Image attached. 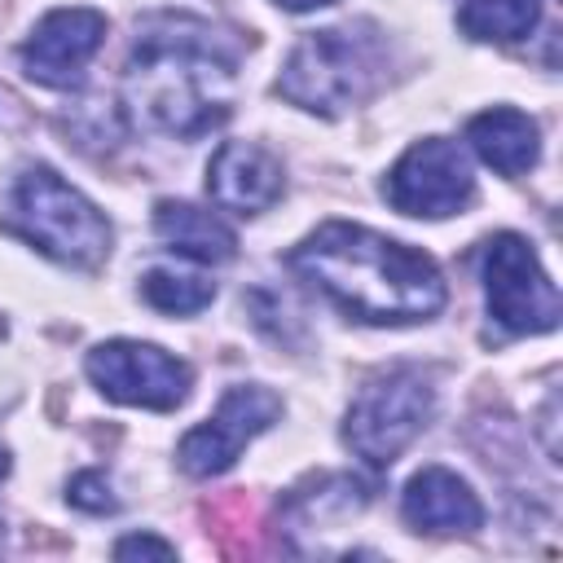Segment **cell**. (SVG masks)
<instances>
[{
	"label": "cell",
	"instance_id": "cell-1",
	"mask_svg": "<svg viewBox=\"0 0 563 563\" xmlns=\"http://www.w3.org/2000/svg\"><path fill=\"white\" fill-rule=\"evenodd\" d=\"M238 48L202 18L154 13L136 26L123 66V106L141 128L194 141L229 119Z\"/></svg>",
	"mask_w": 563,
	"mask_h": 563
},
{
	"label": "cell",
	"instance_id": "cell-2",
	"mask_svg": "<svg viewBox=\"0 0 563 563\" xmlns=\"http://www.w3.org/2000/svg\"><path fill=\"white\" fill-rule=\"evenodd\" d=\"M290 268L365 325L431 321L444 308L435 260L365 224H321L290 251Z\"/></svg>",
	"mask_w": 563,
	"mask_h": 563
},
{
	"label": "cell",
	"instance_id": "cell-3",
	"mask_svg": "<svg viewBox=\"0 0 563 563\" xmlns=\"http://www.w3.org/2000/svg\"><path fill=\"white\" fill-rule=\"evenodd\" d=\"M387 75V44L374 22H347L303 35L282 75L277 92L312 114H339L347 106H361Z\"/></svg>",
	"mask_w": 563,
	"mask_h": 563
},
{
	"label": "cell",
	"instance_id": "cell-4",
	"mask_svg": "<svg viewBox=\"0 0 563 563\" xmlns=\"http://www.w3.org/2000/svg\"><path fill=\"white\" fill-rule=\"evenodd\" d=\"M9 224L26 242H35L44 255H53L62 264H75V268H92L110 255L106 216L75 185H66L53 167L22 172V180L13 185Z\"/></svg>",
	"mask_w": 563,
	"mask_h": 563
},
{
	"label": "cell",
	"instance_id": "cell-5",
	"mask_svg": "<svg viewBox=\"0 0 563 563\" xmlns=\"http://www.w3.org/2000/svg\"><path fill=\"white\" fill-rule=\"evenodd\" d=\"M431 409H435L431 383L418 369H391L356 391L343 422V440L361 462L391 466L427 427Z\"/></svg>",
	"mask_w": 563,
	"mask_h": 563
},
{
	"label": "cell",
	"instance_id": "cell-6",
	"mask_svg": "<svg viewBox=\"0 0 563 563\" xmlns=\"http://www.w3.org/2000/svg\"><path fill=\"white\" fill-rule=\"evenodd\" d=\"M488 317L510 334H545L559 325V290L537 251L519 233H497L484 251Z\"/></svg>",
	"mask_w": 563,
	"mask_h": 563
},
{
	"label": "cell",
	"instance_id": "cell-7",
	"mask_svg": "<svg viewBox=\"0 0 563 563\" xmlns=\"http://www.w3.org/2000/svg\"><path fill=\"white\" fill-rule=\"evenodd\" d=\"M383 194L405 216L440 220V216H457L471 202L475 176H471L462 145L444 136H427L400 154V163L383 180Z\"/></svg>",
	"mask_w": 563,
	"mask_h": 563
},
{
	"label": "cell",
	"instance_id": "cell-8",
	"mask_svg": "<svg viewBox=\"0 0 563 563\" xmlns=\"http://www.w3.org/2000/svg\"><path fill=\"white\" fill-rule=\"evenodd\" d=\"M277 418H282V396L277 391H268L260 383H238V387L224 391V400L216 405V413L180 440L176 457H180L185 475L211 479V475L229 471L238 462V453L260 431H268Z\"/></svg>",
	"mask_w": 563,
	"mask_h": 563
},
{
	"label": "cell",
	"instance_id": "cell-9",
	"mask_svg": "<svg viewBox=\"0 0 563 563\" xmlns=\"http://www.w3.org/2000/svg\"><path fill=\"white\" fill-rule=\"evenodd\" d=\"M84 365L88 378L119 405L176 409L189 396V365L154 343H136V339L97 343Z\"/></svg>",
	"mask_w": 563,
	"mask_h": 563
},
{
	"label": "cell",
	"instance_id": "cell-10",
	"mask_svg": "<svg viewBox=\"0 0 563 563\" xmlns=\"http://www.w3.org/2000/svg\"><path fill=\"white\" fill-rule=\"evenodd\" d=\"M101 40H106V18L97 9H53L26 35L22 70L44 88H75Z\"/></svg>",
	"mask_w": 563,
	"mask_h": 563
},
{
	"label": "cell",
	"instance_id": "cell-11",
	"mask_svg": "<svg viewBox=\"0 0 563 563\" xmlns=\"http://www.w3.org/2000/svg\"><path fill=\"white\" fill-rule=\"evenodd\" d=\"M282 189H286L282 163L255 141H229L207 163V194L224 211L260 216L282 198Z\"/></svg>",
	"mask_w": 563,
	"mask_h": 563
},
{
	"label": "cell",
	"instance_id": "cell-12",
	"mask_svg": "<svg viewBox=\"0 0 563 563\" xmlns=\"http://www.w3.org/2000/svg\"><path fill=\"white\" fill-rule=\"evenodd\" d=\"M400 515L418 532H475L484 523V506L471 484L444 466H427L405 484Z\"/></svg>",
	"mask_w": 563,
	"mask_h": 563
},
{
	"label": "cell",
	"instance_id": "cell-13",
	"mask_svg": "<svg viewBox=\"0 0 563 563\" xmlns=\"http://www.w3.org/2000/svg\"><path fill=\"white\" fill-rule=\"evenodd\" d=\"M466 141L471 150L501 176H519L537 163L541 154V132H537V119H528L523 110H510V106H493L484 114H475L466 123Z\"/></svg>",
	"mask_w": 563,
	"mask_h": 563
},
{
	"label": "cell",
	"instance_id": "cell-14",
	"mask_svg": "<svg viewBox=\"0 0 563 563\" xmlns=\"http://www.w3.org/2000/svg\"><path fill=\"white\" fill-rule=\"evenodd\" d=\"M154 229H158V238H163L172 251H180V255H189V260H202V264H224V260H233V251H238L233 229H229L220 216H211V211H202V207H189V202L163 198V202L154 207Z\"/></svg>",
	"mask_w": 563,
	"mask_h": 563
},
{
	"label": "cell",
	"instance_id": "cell-15",
	"mask_svg": "<svg viewBox=\"0 0 563 563\" xmlns=\"http://www.w3.org/2000/svg\"><path fill=\"white\" fill-rule=\"evenodd\" d=\"M541 18V0H466L457 26L471 40H523Z\"/></svg>",
	"mask_w": 563,
	"mask_h": 563
},
{
	"label": "cell",
	"instance_id": "cell-16",
	"mask_svg": "<svg viewBox=\"0 0 563 563\" xmlns=\"http://www.w3.org/2000/svg\"><path fill=\"white\" fill-rule=\"evenodd\" d=\"M141 295L150 308L158 312H176V317H189V312H202L211 299H216V286L198 273H176V268H150L141 277Z\"/></svg>",
	"mask_w": 563,
	"mask_h": 563
},
{
	"label": "cell",
	"instance_id": "cell-17",
	"mask_svg": "<svg viewBox=\"0 0 563 563\" xmlns=\"http://www.w3.org/2000/svg\"><path fill=\"white\" fill-rule=\"evenodd\" d=\"M66 497H70V506H79V510H88V515H106V510L119 506L114 493H110V479H106L101 471H84V475H75L70 488H66Z\"/></svg>",
	"mask_w": 563,
	"mask_h": 563
},
{
	"label": "cell",
	"instance_id": "cell-18",
	"mask_svg": "<svg viewBox=\"0 0 563 563\" xmlns=\"http://www.w3.org/2000/svg\"><path fill=\"white\" fill-rule=\"evenodd\" d=\"M172 554H176V545H167L158 537H123L114 545V559H172Z\"/></svg>",
	"mask_w": 563,
	"mask_h": 563
},
{
	"label": "cell",
	"instance_id": "cell-19",
	"mask_svg": "<svg viewBox=\"0 0 563 563\" xmlns=\"http://www.w3.org/2000/svg\"><path fill=\"white\" fill-rule=\"evenodd\" d=\"M282 9H290V13H308V9H321V4H330V0H277Z\"/></svg>",
	"mask_w": 563,
	"mask_h": 563
},
{
	"label": "cell",
	"instance_id": "cell-20",
	"mask_svg": "<svg viewBox=\"0 0 563 563\" xmlns=\"http://www.w3.org/2000/svg\"><path fill=\"white\" fill-rule=\"evenodd\" d=\"M4 475H9V453L0 449V479H4Z\"/></svg>",
	"mask_w": 563,
	"mask_h": 563
}]
</instances>
